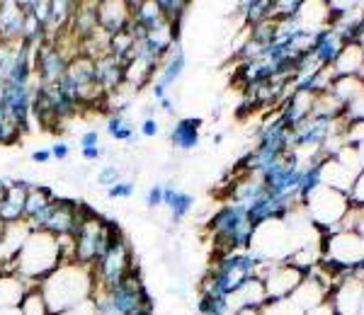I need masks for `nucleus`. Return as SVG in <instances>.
Returning a JSON list of instances; mask_svg holds the SVG:
<instances>
[{"mask_svg":"<svg viewBox=\"0 0 364 315\" xmlns=\"http://www.w3.org/2000/svg\"><path fill=\"white\" fill-rule=\"evenodd\" d=\"M39 289L44 294L49 315H66L85 306V301L95 291V277L90 267H83L78 262H63L39 284Z\"/></svg>","mask_w":364,"mask_h":315,"instance_id":"1","label":"nucleus"},{"mask_svg":"<svg viewBox=\"0 0 364 315\" xmlns=\"http://www.w3.org/2000/svg\"><path fill=\"white\" fill-rule=\"evenodd\" d=\"M63 265L61 250H58V241L49 233H34L27 238L25 248L20 250L15 265L10 272L22 277L29 284H42L51 272H56Z\"/></svg>","mask_w":364,"mask_h":315,"instance_id":"2","label":"nucleus"},{"mask_svg":"<svg viewBox=\"0 0 364 315\" xmlns=\"http://www.w3.org/2000/svg\"><path fill=\"white\" fill-rule=\"evenodd\" d=\"M75 241V262L83 267H92L95 260L107 248V226H105V216L97 211H87L85 219L80 221L78 231L73 233Z\"/></svg>","mask_w":364,"mask_h":315,"instance_id":"3","label":"nucleus"},{"mask_svg":"<svg viewBox=\"0 0 364 315\" xmlns=\"http://www.w3.org/2000/svg\"><path fill=\"white\" fill-rule=\"evenodd\" d=\"M0 114L13 121L17 129H20V133L29 131V119H32V85L3 83Z\"/></svg>","mask_w":364,"mask_h":315,"instance_id":"4","label":"nucleus"},{"mask_svg":"<svg viewBox=\"0 0 364 315\" xmlns=\"http://www.w3.org/2000/svg\"><path fill=\"white\" fill-rule=\"evenodd\" d=\"M70 58L63 54L54 42H44L34 49V75L39 85H54L63 78Z\"/></svg>","mask_w":364,"mask_h":315,"instance_id":"5","label":"nucleus"},{"mask_svg":"<svg viewBox=\"0 0 364 315\" xmlns=\"http://www.w3.org/2000/svg\"><path fill=\"white\" fill-rule=\"evenodd\" d=\"M144 291L146 287H144V282H141L136 267H134L112 291H105V294H107L109 306H112V311L117 315H127L129 311L141 306V294H144Z\"/></svg>","mask_w":364,"mask_h":315,"instance_id":"6","label":"nucleus"},{"mask_svg":"<svg viewBox=\"0 0 364 315\" xmlns=\"http://www.w3.org/2000/svg\"><path fill=\"white\" fill-rule=\"evenodd\" d=\"M32 236L27 221H17V223H5L3 236H0V272H10L15 265L20 250L25 248L27 238Z\"/></svg>","mask_w":364,"mask_h":315,"instance_id":"7","label":"nucleus"},{"mask_svg":"<svg viewBox=\"0 0 364 315\" xmlns=\"http://www.w3.org/2000/svg\"><path fill=\"white\" fill-rule=\"evenodd\" d=\"M34 184H29L27 179H15L8 184V192L0 199V221L3 223H17V221H25V201L27 194Z\"/></svg>","mask_w":364,"mask_h":315,"instance_id":"8","label":"nucleus"},{"mask_svg":"<svg viewBox=\"0 0 364 315\" xmlns=\"http://www.w3.org/2000/svg\"><path fill=\"white\" fill-rule=\"evenodd\" d=\"M132 22V15H129V3H114V0H105V3H97V27L102 32H107L109 37L124 32Z\"/></svg>","mask_w":364,"mask_h":315,"instance_id":"9","label":"nucleus"},{"mask_svg":"<svg viewBox=\"0 0 364 315\" xmlns=\"http://www.w3.org/2000/svg\"><path fill=\"white\" fill-rule=\"evenodd\" d=\"M95 85L105 95H112L124 85V63L114 56H102L95 61Z\"/></svg>","mask_w":364,"mask_h":315,"instance_id":"10","label":"nucleus"},{"mask_svg":"<svg viewBox=\"0 0 364 315\" xmlns=\"http://www.w3.org/2000/svg\"><path fill=\"white\" fill-rule=\"evenodd\" d=\"M29 287L15 272H0V311H17Z\"/></svg>","mask_w":364,"mask_h":315,"instance_id":"11","label":"nucleus"},{"mask_svg":"<svg viewBox=\"0 0 364 315\" xmlns=\"http://www.w3.org/2000/svg\"><path fill=\"white\" fill-rule=\"evenodd\" d=\"M22 27H25V13L20 5L0 3V42H22Z\"/></svg>","mask_w":364,"mask_h":315,"instance_id":"12","label":"nucleus"},{"mask_svg":"<svg viewBox=\"0 0 364 315\" xmlns=\"http://www.w3.org/2000/svg\"><path fill=\"white\" fill-rule=\"evenodd\" d=\"M129 15H132V25L144 29L146 34L166 25V17H163L158 3H129Z\"/></svg>","mask_w":364,"mask_h":315,"instance_id":"13","label":"nucleus"},{"mask_svg":"<svg viewBox=\"0 0 364 315\" xmlns=\"http://www.w3.org/2000/svg\"><path fill=\"white\" fill-rule=\"evenodd\" d=\"M182 71H185V54H182V51H175V54L168 56V63L161 68V73H158V80L154 83V97H156L158 102L166 97V90L180 78Z\"/></svg>","mask_w":364,"mask_h":315,"instance_id":"14","label":"nucleus"},{"mask_svg":"<svg viewBox=\"0 0 364 315\" xmlns=\"http://www.w3.org/2000/svg\"><path fill=\"white\" fill-rule=\"evenodd\" d=\"M107 133L114 141H124L129 145L141 141V133L136 131V126L132 124V119L124 112H112L107 116Z\"/></svg>","mask_w":364,"mask_h":315,"instance_id":"15","label":"nucleus"},{"mask_svg":"<svg viewBox=\"0 0 364 315\" xmlns=\"http://www.w3.org/2000/svg\"><path fill=\"white\" fill-rule=\"evenodd\" d=\"M199 126H202L199 119H180L178 124L173 126L170 141L180 150H192L199 141Z\"/></svg>","mask_w":364,"mask_h":315,"instance_id":"16","label":"nucleus"},{"mask_svg":"<svg viewBox=\"0 0 364 315\" xmlns=\"http://www.w3.org/2000/svg\"><path fill=\"white\" fill-rule=\"evenodd\" d=\"M54 192H51V187H39V184H34L32 189H29V194H27V201H25V221H29L32 216H37L42 209L49 206V201L54 199Z\"/></svg>","mask_w":364,"mask_h":315,"instance_id":"17","label":"nucleus"},{"mask_svg":"<svg viewBox=\"0 0 364 315\" xmlns=\"http://www.w3.org/2000/svg\"><path fill=\"white\" fill-rule=\"evenodd\" d=\"M20 315H49V308H46V301H44V294L39 289V284H32L27 289L25 299H22L20 308H17Z\"/></svg>","mask_w":364,"mask_h":315,"instance_id":"18","label":"nucleus"},{"mask_svg":"<svg viewBox=\"0 0 364 315\" xmlns=\"http://www.w3.org/2000/svg\"><path fill=\"white\" fill-rule=\"evenodd\" d=\"M192 204H195V199H192L187 192H175L173 201H170V211H173V221L178 223V221L185 219L187 214H190Z\"/></svg>","mask_w":364,"mask_h":315,"instance_id":"19","label":"nucleus"},{"mask_svg":"<svg viewBox=\"0 0 364 315\" xmlns=\"http://www.w3.org/2000/svg\"><path fill=\"white\" fill-rule=\"evenodd\" d=\"M95 179H97L100 187H107V189H109V187L117 184L122 179V170L117 165H105L102 170H97Z\"/></svg>","mask_w":364,"mask_h":315,"instance_id":"20","label":"nucleus"},{"mask_svg":"<svg viewBox=\"0 0 364 315\" xmlns=\"http://www.w3.org/2000/svg\"><path fill=\"white\" fill-rule=\"evenodd\" d=\"M17 138H20V129H17L10 119H5V116L0 114V145H10V143H15Z\"/></svg>","mask_w":364,"mask_h":315,"instance_id":"21","label":"nucleus"},{"mask_svg":"<svg viewBox=\"0 0 364 315\" xmlns=\"http://www.w3.org/2000/svg\"><path fill=\"white\" fill-rule=\"evenodd\" d=\"M134 189H136V184L132 179H119V182L107 189V197L109 199H129L134 194Z\"/></svg>","mask_w":364,"mask_h":315,"instance_id":"22","label":"nucleus"},{"mask_svg":"<svg viewBox=\"0 0 364 315\" xmlns=\"http://www.w3.org/2000/svg\"><path fill=\"white\" fill-rule=\"evenodd\" d=\"M158 131H161V124H158L156 116H146V119L141 121V126H139V133H141V136H149V138L158 136Z\"/></svg>","mask_w":364,"mask_h":315,"instance_id":"23","label":"nucleus"},{"mask_svg":"<svg viewBox=\"0 0 364 315\" xmlns=\"http://www.w3.org/2000/svg\"><path fill=\"white\" fill-rule=\"evenodd\" d=\"M146 206L149 209L163 206V184H154L149 192H146Z\"/></svg>","mask_w":364,"mask_h":315,"instance_id":"24","label":"nucleus"},{"mask_svg":"<svg viewBox=\"0 0 364 315\" xmlns=\"http://www.w3.org/2000/svg\"><path fill=\"white\" fill-rule=\"evenodd\" d=\"M78 145H80V150L97 148V145H100V131H95V129L83 131V133H80V138H78Z\"/></svg>","mask_w":364,"mask_h":315,"instance_id":"25","label":"nucleus"},{"mask_svg":"<svg viewBox=\"0 0 364 315\" xmlns=\"http://www.w3.org/2000/svg\"><path fill=\"white\" fill-rule=\"evenodd\" d=\"M51 160H66V158L70 155V145L66 143V141H56L54 145H51Z\"/></svg>","mask_w":364,"mask_h":315,"instance_id":"26","label":"nucleus"},{"mask_svg":"<svg viewBox=\"0 0 364 315\" xmlns=\"http://www.w3.org/2000/svg\"><path fill=\"white\" fill-rule=\"evenodd\" d=\"M80 155H83L85 160H102V158L107 155V148H102V145H97V148H85V150H80Z\"/></svg>","mask_w":364,"mask_h":315,"instance_id":"27","label":"nucleus"},{"mask_svg":"<svg viewBox=\"0 0 364 315\" xmlns=\"http://www.w3.org/2000/svg\"><path fill=\"white\" fill-rule=\"evenodd\" d=\"M32 162H37V165H44V162H49L51 160V150L49 148H37V150H32Z\"/></svg>","mask_w":364,"mask_h":315,"instance_id":"28","label":"nucleus"},{"mask_svg":"<svg viewBox=\"0 0 364 315\" xmlns=\"http://www.w3.org/2000/svg\"><path fill=\"white\" fill-rule=\"evenodd\" d=\"M127 315H154V311H149V308H134V311H129Z\"/></svg>","mask_w":364,"mask_h":315,"instance_id":"29","label":"nucleus"},{"mask_svg":"<svg viewBox=\"0 0 364 315\" xmlns=\"http://www.w3.org/2000/svg\"><path fill=\"white\" fill-rule=\"evenodd\" d=\"M161 107L166 109V112H170V109H173V102H170L168 97H163V100H161Z\"/></svg>","mask_w":364,"mask_h":315,"instance_id":"30","label":"nucleus"},{"mask_svg":"<svg viewBox=\"0 0 364 315\" xmlns=\"http://www.w3.org/2000/svg\"><path fill=\"white\" fill-rule=\"evenodd\" d=\"M8 184H10V182H5V179H0V199H3L5 192H8Z\"/></svg>","mask_w":364,"mask_h":315,"instance_id":"31","label":"nucleus"},{"mask_svg":"<svg viewBox=\"0 0 364 315\" xmlns=\"http://www.w3.org/2000/svg\"><path fill=\"white\" fill-rule=\"evenodd\" d=\"M3 228H5V223H3V221H0V236H3Z\"/></svg>","mask_w":364,"mask_h":315,"instance_id":"32","label":"nucleus"}]
</instances>
